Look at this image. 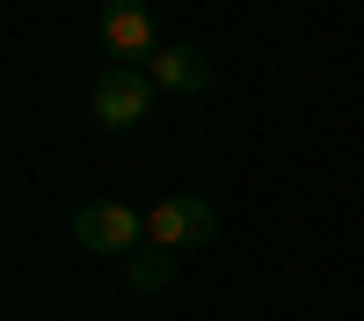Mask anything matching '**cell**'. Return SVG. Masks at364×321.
Instances as JSON below:
<instances>
[{"mask_svg":"<svg viewBox=\"0 0 364 321\" xmlns=\"http://www.w3.org/2000/svg\"><path fill=\"white\" fill-rule=\"evenodd\" d=\"M154 95H161V80L146 73V66H124V58H117V66H109L95 88H87V110H95L109 132H132V125H146Z\"/></svg>","mask_w":364,"mask_h":321,"instance_id":"6da1fadb","label":"cell"},{"mask_svg":"<svg viewBox=\"0 0 364 321\" xmlns=\"http://www.w3.org/2000/svg\"><path fill=\"white\" fill-rule=\"evenodd\" d=\"M73 241L95 248V256H132L146 241V219L132 212V204H117V197H87L73 212Z\"/></svg>","mask_w":364,"mask_h":321,"instance_id":"7a4b0ae2","label":"cell"},{"mask_svg":"<svg viewBox=\"0 0 364 321\" xmlns=\"http://www.w3.org/2000/svg\"><path fill=\"white\" fill-rule=\"evenodd\" d=\"M211 233H219L211 197H161L154 212H146V241L154 248H204Z\"/></svg>","mask_w":364,"mask_h":321,"instance_id":"3957f363","label":"cell"},{"mask_svg":"<svg viewBox=\"0 0 364 321\" xmlns=\"http://www.w3.org/2000/svg\"><path fill=\"white\" fill-rule=\"evenodd\" d=\"M146 73H154L168 95H204V88L219 80V66H211V51H204V44H161Z\"/></svg>","mask_w":364,"mask_h":321,"instance_id":"277c9868","label":"cell"},{"mask_svg":"<svg viewBox=\"0 0 364 321\" xmlns=\"http://www.w3.org/2000/svg\"><path fill=\"white\" fill-rule=\"evenodd\" d=\"M102 44L124 58V66H132L139 51L154 58V51H161V44H154V8H146V0H109V8H102Z\"/></svg>","mask_w":364,"mask_h":321,"instance_id":"5b68a950","label":"cell"},{"mask_svg":"<svg viewBox=\"0 0 364 321\" xmlns=\"http://www.w3.org/2000/svg\"><path fill=\"white\" fill-rule=\"evenodd\" d=\"M124 278H132L139 292H168V285H175V256H168V248H154V256H132V263H124Z\"/></svg>","mask_w":364,"mask_h":321,"instance_id":"8992f818","label":"cell"}]
</instances>
